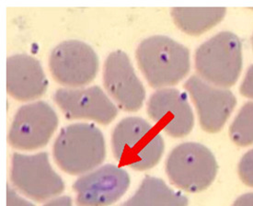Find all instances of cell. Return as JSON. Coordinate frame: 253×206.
<instances>
[{
  "mask_svg": "<svg viewBox=\"0 0 253 206\" xmlns=\"http://www.w3.org/2000/svg\"><path fill=\"white\" fill-rule=\"evenodd\" d=\"M136 58L148 83L154 87L177 84L190 70V53L186 47L163 35L141 41Z\"/></svg>",
  "mask_w": 253,
  "mask_h": 206,
  "instance_id": "obj_1",
  "label": "cell"
},
{
  "mask_svg": "<svg viewBox=\"0 0 253 206\" xmlns=\"http://www.w3.org/2000/svg\"><path fill=\"white\" fill-rule=\"evenodd\" d=\"M113 150L121 164L146 170L159 163L164 152V141L147 121L127 117L114 129Z\"/></svg>",
  "mask_w": 253,
  "mask_h": 206,
  "instance_id": "obj_2",
  "label": "cell"
},
{
  "mask_svg": "<svg viewBox=\"0 0 253 206\" xmlns=\"http://www.w3.org/2000/svg\"><path fill=\"white\" fill-rule=\"evenodd\" d=\"M53 157L62 169L70 174H83L100 166L106 157L104 136L89 124L65 127L53 146Z\"/></svg>",
  "mask_w": 253,
  "mask_h": 206,
  "instance_id": "obj_3",
  "label": "cell"
},
{
  "mask_svg": "<svg viewBox=\"0 0 253 206\" xmlns=\"http://www.w3.org/2000/svg\"><path fill=\"white\" fill-rule=\"evenodd\" d=\"M195 66L202 78L215 86H232L242 68V48L239 37L222 32L201 44L195 53Z\"/></svg>",
  "mask_w": 253,
  "mask_h": 206,
  "instance_id": "obj_4",
  "label": "cell"
},
{
  "mask_svg": "<svg viewBox=\"0 0 253 206\" xmlns=\"http://www.w3.org/2000/svg\"><path fill=\"white\" fill-rule=\"evenodd\" d=\"M167 174L176 186L190 193L206 190L217 173L212 152L198 143H183L169 155Z\"/></svg>",
  "mask_w": 253,
  "mask_h": 206,
  "instance_id": "obj_5",
  "label": "cell"
},
{
  "mask_svg": "<svg viewBox=\"0 0 253 206\" xmlns=\"http://www.w3.org/2000/svg\"><path fill=\"white\" fill-rule=\"evenodd\" d=\"M11 180L21 193L37 201L50 199L65 189L64 181L53 170L44 152L32 156L14 154Z\"/></svg>",
  "mask_w": 253,
  "mask_h": 206,
  "instance_id": "obj_6",
  "label": "cell"
},
{
  "mask_svg": "<svg viewBox=\"0 0 253 206\" xmlns=\"http://www.w3.org/2000/svg\"><path fill=\"white\" fill-rule=\"evenodd\" d=\"M99 56L93 48L81 41H62L53 49L49 67L53 78L69 86H85L99 70Z\"/></svg>",
  "mask_w": 253,
  "mask_h": 206,
  "instance_id": "obj_7",
  "label": "cell"
},
{
  "mask_svg": "<svg viewBox=\"0 0 253 206\" xmlns=\"http://www.w3.org/2000/svg\"><path fill=\"white\" fill-rule=\"evenodd\" d=\"M58 125V117L45 101L20 107L14 117L8 139L11 146L33 150L47 145Z\"/></svg>",
  "mask_w": 253,
  "mask_h": 206,
  "instance_id": "obj_8",
  "label": "cell"
},
{
  "mask_svg": "<svg viewBox=\"0 0 253 206\" xmlns=\"http://www.w3.org/2000/svg\"><path fill=\"white\" fill-rule=\"evenodd\" d=\"M130 185L129 174L114 165H105L82 176L74 183L80 206H108L117 202Z\"/></svg>",
  "mask_w": 253,
  "mask_h": 206,
  "instance_id": "obj_9",
  "label": "cell"
},
{
  "mask_svg": "<svg viewBox=\"0 0 253 206\" xmlns=\"http://www.w3.org/2000/svg\"><path fill=\"white\" fill-rule=\"evenodd\" d=\"M198 112L201 126L209 133L218 132L226 124L236 106L234 94L224 87H217L197 76L185 83Z\"/></svg>",
  "mask_w": 253,
  "mask_h": 206,
  "instance_id": "obj_10",
  "label": "cell"
},
{
  "mask_svg": "<svg viewBox=\"0 0 253 206\" xmlns=\"http://www.w3.org/2000/svg\"><path fill=\"white\" fill-rule=\"evenodd\" d=\"M103 77L108 92L121 108L128 112L139 110L146 98V90L126 53L121 50L110 53Z\"/></svg>",
  "mask_w": 253,
  "mask_h": 206,
  "instance_id": "obj_11",
  "label": "cell"
},
{
  "mask_svg": "<svg viewBox=\"0 0 253 206\" xmlns=\"http://www.w3.org/2000/svg\"><path fill=\"white\" fill-rule=\"evenodd\" d=\"M53 99L68 119H87L108 124L117 115V108L100 86L60 88Z\"/></svg>",
  "mask_w": 253,
  "mask_h": 206,
  "instance_id": "obj_12",
  "label": "cell"
},
{
  "mask_svg": "<svg viewBox=\"0 0 253 206\" xmlns=\"http://www.w3.org/2000/svg\"><path fill=\"white\" fill-rule=\"evenodd\" d=\"M148 115L167 133L182 137L193 129V111L186 95L175 88H161L148 100Z\"/></svg>",
  "mask_w": 253,
  "mask_h": 206,
  "instance_id": "obj_13",
  "label": "cell"
},
{
  "mask_svg": "<svg viewBox=\"0 0 253 206\" xmlns=\"http://www.w3.org/2000/svg\"><path fill=\"white\" fill-rule=\"evenodd\" d=\"M7 90L19 100H31L45 93L48 80L40 62L31 55L20 53L7 57Z\"/></svg>",
  "mask_w": 253,
  "mask_h": 206,
  "instance_id": "obj_14",
  "label": "cell"
},
{
  "mask_svg": "<svg viewBox=\"0 0 253 206\" xmlns=\"http://www.w3.org/2000/svg\"><path fill=\"white\" fill-rule=\"evenodd\" d=\"M188 199L160 179L147 176L138 190L122 206H187Z\"/></svg>",
  "mask_w": 253,
  "mask_h": 206,
  "instance_id": "obj_15",
  "label": "cell"
},
{
  "mask_svg": "<svg viewBox=\"0 0 253 206\" xmlns=\"http://www.w3.org/2000/svg\"><path fill=\"white\" fill-rule=\"evenodd\" d=\"M175 22L187 34H203L217 24L226 14L223 7H175L171 11Z\"/></svg>",
  "mask_w": 253,
  "mask_h": 206,
  "instance_id": "obj_16",
  "label": "cell"
},
{
  "mask_svg": "<svg viewBox=\"0 0 253 206\" xmlns=\"http://www.w3.org/2000/svg\"><path fill=\"white\" fill-rule=\"evenodd\" d=\"M230 136L239 146L253 144V101L241 108L230 126Z\"/></svg>",
  "mask_w": 253,
  "mask_h": 206,
  "instance_id": "obj_17",
  "label": "cell"
},
{
  "mask_svg": "<svg viewBox=\"0 0 253 206\" xmlns=\"http://www.w3.org/2000/svg\"><path fill=\"white\" fill-rule=\"evenodd\" d=\"M239 172L241 180L247 185L253 187V149L247 152L240 160Z\"/></svg>",
  "mask_w": 253,
  "mask_h": 206,
  "instance_id": "obj_18",
  "label": "cell"
},
{
  "mask_svg": "<svg viewBox=\"0 0 253 206\" xmlns=\"http://www.w3.org/2000/svg\"><path fill=\"white\" fill-rule=\"evenodd\" d=\"M240 91L244 96L253 99V65L247 71L246 77L240 86Z\"/></svg>",
  "mask_w": 253,
  "mask_h": 206,
  "instance_id": "obj_19",
  "label": "cell"
},
{
  "mask_svg": "<svg viewBox=\"0 0 253 206\" xmlns=\"http://www.w3.org/2000/svg\"><path fill=\"white\" fill-rule=\"evenodd\" d=\"M7 206H34V205L20 197L13 189L7 185Z\"/></svg>",
  "mask_w": 253,
  "mask_h": 206,
  "instance_id": "obj_20",
  "label": "cell"
},
{
  "mask_svg": "<svg viewBox=\"0 0 253 206\" xmlns=\"http://www.w3.org/2000/svg\"><path fill=\"white\" fill-rule=\"evenodd\" d=\"M44 206H72V201L70 197L63 196L51 200Z\"/></svg>",
  "mask_w": 253,
  "mask_h": 206,
  "instance_id": "obj_21",
  "label": "cell"
},
{
  "mask_svg": "<svg viewBox=\"0 0 253 206\" xmlns=\"http://www.w3.org/2000/svg\"><path fill=\"white\" fill-rule=\"evenodd\" d=\"M233 206H253V193H247L240 196Z\"/></svg>",
  "mask_w": 253,
  "mask_h": 206,
  "instance_id": "obj_22",
  "label": "cell"
},
{
  "mask_svg": "<svg viewBox=\"0 0 253 206\" xmlns=\"http://www.w3.org/2000/svg\"></svg>",
  "mask_w": 253,
  "mask_h": 206,
  "instance_id": "obj_23",
  "label": "cell"
}]
</instances>
